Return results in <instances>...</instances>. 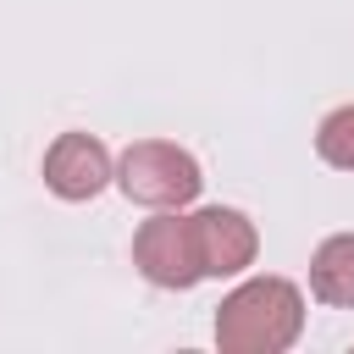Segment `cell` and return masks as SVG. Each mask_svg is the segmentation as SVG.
Here are the masks:
<instances>
[{
  "label": "cell",
  "mask_w": 354,
  "mask_h": 354,
  "mask_svg": "<svg viewBox=\"0 0 354 354\" xmlns=\"http://www.w3.org/2000/svg\"><path fill=\"white\" fill-rule=\"evenodd\" d=\"M315 155L332 166V171H354V105H337L321 116L315 127Z\"/></svg>",
  "instance_id": "obj_7"
},
{
  "label": "cell",
  "mask_w": 354,
  "mask_h": 354,
  "mask_svg": "<svg viewBox=\"0 0 354 354\" xmlns=\"http://www.w3.org/2000/svg\"><path fill=\"white\" fill-rule=\"evenodd\" d=\"M39 171H44V188H50L55 199L88 205V199H100V194L116 183V155L105 149V138L72 127V133H55V138H50Z\"/></svg>",
  "instance_id": "obj_4"
},
{
  "label": "cell",
  "mask_w": 354,
  "mask_h": 354,
  "mask_svg": "<svg viewBox=\"0 0 354 354\" xmlns=\"http://www.w3.org/2000/svg\"><path fill=\"white\" fill-rule=\"evenodd\" d=\"M194 243L205 277H243L260 260V227L238 205H199L194 210Z\"/></svg>",
  "instance_id": "obj_5"
},
{
  "label": "cell",
  "mask_w": 354,
  "mask_h": 354,
  "mask_svg": "<svg viewBox=\"0 0 354 354\" xmlns=\"http://www.w3.org/2000/svg\"><path fill=\"white\" fill-rule=\"evenodd\" d=\"M310 299L326 310H354V232H332L310 254Z\"/></svg>",
  "instance_id": "obj_6"
},
{
  "label": "cell",
  "mask_w": 354,
  "mask_h": 354,
  "mask_svg": "<svg viewBox=\"0 0 354 354\" xmlns=\"http://www.w3.org/2000/svg\"><path fill=\"white\" fill-rule=\"evenodd\" d=\"M304 332V288L293 277H243L216 304V348L221 354H288Z\"/></svg>",
  "instance_id": "obj_1"
},
{
  "label": "cell",
  "mask_w": 354,
  "mask_h": 354,
  "mask_svg": "<svg viewBox=\"0 0 354 354\" xmlns=\"http://www.w3.org/2000/svg\"><path fill=\"white\" fill-rule=\"evenodd\" d=\"M133 266L149 288H166V293H188L205 282V266H199V243H194V216L183 210H155L149 221H138L133 232Z\"/></svg>",
  "instance_id": "obj_3"
},
{
  "label": "cell",
  "mask_w": 354,
  "mask_h": 354,
  "mask_svg": "<svg viewBox=\"0 0 354 354\" xmlns=\"http://www.w3.org/2000/svg\"><path fill=\"white\" fill-rule=\"evenodd\" d=\"M116 188L144 210H183L199 199L205 166L194 160V149L171 138H133L116 155Z\"/></svg>",
  "instance_id": "obj_2"
}]
</instances>
